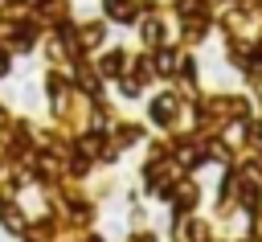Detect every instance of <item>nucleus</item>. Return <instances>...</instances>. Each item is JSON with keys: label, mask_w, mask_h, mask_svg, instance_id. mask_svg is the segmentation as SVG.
Listing matches in <instances>:
<instances>
[{"label": "nucleus", "mask_w": 262, "mask_h": 242, "mask_svg": "<svg viewBox=\"0 0 262 242\" xmlns=\"http://www.w3.org/2000/svg\"><path fill=\"white\" fill-rule=\"evenodd\" d=\"M4 70H8V62H4V53H0V74H4Z\"/></svg>", "instance_id": "f257e3e1"}]
</instances>
